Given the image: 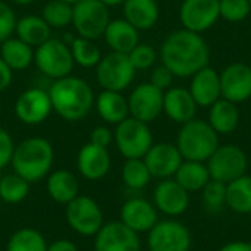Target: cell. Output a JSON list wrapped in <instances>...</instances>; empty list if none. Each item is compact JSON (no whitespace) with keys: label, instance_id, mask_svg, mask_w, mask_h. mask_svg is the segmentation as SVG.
<instances>
[{"label":"cell","instance_id":"cell-9","mask_svg":"<svg viewBox=\"0 0 251 251\" xmlns=\"http://www.w3.org/2000/svg\"><path fill=\"white\" fill-rule=\"evenodd\" d=\"M206 165L212 179L229 184L234 179L246 175L249 159L241 147L235 144H225L215 150Z\"/></svg>","mask_w":251,"mask_h":251},{"label":"cell","instance_id":"cell-10","mask_svg":"<svg viewBox=\"0 0 251 251\" xmlns=\"http://www.w3.org/2000/svg\"><path fill=\"white\" fill-rule=\"evenodd\" d=\"M65 218L71 229L82 237H94L104 225L99 203L88 196H78L68 203Z\"/></svg>","mask_w":251,"mask_h":251},{"label":"cell","instance_id":"cell-4","mask_svg":"<svg viewBox=\"0 0 251 251\" xmlns=\"http://www.w3.org/2000/svg\"><path fill=\"white\" fill-rule=\"evenodd\" d=\"M175 146L184 160L206 163L219 147V134L209 122L194 118L187 124H182Z\"/></svg>","mask_w":251,"mask_h":251},{"label":"cell","instance_id":"cell-39","mask_svg":"<svg viewBox=\"0 0 251 251\" xmlns=\"http://www.w3.org/2000/svg\"><path fill=\"white\" fill-rule=\"evenodd\" d=\"M221 18L228 22H241L251 13L249 0H219Z\"/></svg>","mask_w":251,"mask_h":251},{"label":"cell","instance_id":"cell-22","mask_svg":"<svg viewBox=\"0 0 251 251\" xmlns=\"http://www.w3.org/2000/svg\"><path fill=\"white\" fill-rule=\"evenodd\" d=\"M188 90L199 107H210L222 97L219 74L212 66H204L191 76Z\"/></svg>","mask_w":251,"mask_h":251},{"label":"cell","instance_id":"cell-21","mask_svg":"<svg viewBox=\"0 0 251 251\" xmlns=\"http://www.w3.org/2000/svg\"><path fill=\"white\" fill-rule=\"evenodd\" d=\"M197 107L199 106L188 88L171 87L163 93V112L171 121L176 124L182 125L194 119Z\"/></svg>","mask_w":251,"mask_h":251},{"label":"cell","instance_id":"cell-47","mask_svg":"<svg viewBox=\"0 0 251 251\" xmlns=\"http://www.w3.org/2000/svg\"><path fill=\"white\" fill-rule=\"evenodd\" d=\"M101 3H104L106 6H119V4H124L125 0H100Z\"/></svg>","mask_w":251,"mask_h":251},{"label":"cell","instance_id":"cell-5","mask_svg":"<svg viewBox=\"0 0 251 251\" xmlns=\"http://www.w3.org/2000/svg\"><path fill=\"white\" fill-rule=\"evenodd\" d=\"M34 63L44 76L53 81L71 75L75 65L69 44L54 37L34 50Z\"/></svg>","mask_w":251,"mask_h":251},{"label":"cell","instance_id":"cell-24","mask_svg":"<svg viewBox=\"0 0 251 251\" xmlns=\"http://www.w3.org/2000/svg\"><path fill=\"white\" fill-rule=\"evenodd\" d=\"M94 107L99 116L106 124L118 125L129 116L128 97H125L119 91L103 90L97 94L94 100Z\"/></svg>","mask_w":251,"mask_h":251},{"label":"cell","instance_id":"cell-8","mask_svg":"<svg viewBox=\"0 0 251 251\" xmlns=\"http://www.w3.org/2000/svg\"><path fill=\"white\" fill-rule=\"evenodd\" d=\"M72 7V25L78 37L88 40L103 37L106 26L110 22L109 6L100 0H79Z\"/></svg>","mask_w":251,"mask_h":251},{"label":"cell","instance_id":"cell-25","mask_svg":"<svg viewBox=\"0 0 251 251\" xmlns=\"http://www.w3.org/2000/svg\"><path fill=\"white\" fill-rule=\"evenodd\" d=\"M122 9L124 19L138 31L153 28L160 16V9L156 0H125Z\"/></svg>","mask_w":251,"mask_h":251},{"label":"cell","instance_id":"cell-11","mask_svg":"<svg viewBox=\"0 0 251 251\" xmlns=\"http://www.w3.org/2000/svg\"><path fill=\"white\" fill-rule=\"evenodd\" d=\"M149 251H190L191 232L178 221H159L149 232Z\"/></svg>","mask_w":251,"mask_h":251},{"label":"cell","instance_id":"cell-12","mask_svg":"<svg viewBox=\"0 0 251 251\" xmlns=\"http://www.w3.org/2000/svg\"><path fill=\"white\" fill-rule=\"evenodd\" d=\"M53 112L49 91L43 88H28L15 101V115L25 125H40Z\"/></svg>","mask_w":251,"mask_h":251},{"label":"cell","instance_id":"cell-50","mask_svg":"<svg viewBox=\"0 0 251 251\" xmlns=\"http://www.w3.org/2000/svg\"><path fill=\"white\" fill-rule=\"evenodd\" d=\"M0 115H1V104H0Z\"/></svg>","mask_w":251,"mask_h":251},{"label":"cell","instance_id":"cell-37","mask_svg":"<svg viewBox=\"0 0 251 251\" xmlns=\"http://www.w3.org/2000/svg\"><path fill=\"white\" fill-rule=\"evenodd\" d=\"M201 196L207 209L213 212L221 210L224 206H226V184L210 179L201 190Z\"/></svg>","mask_w":251,"mask_h":251},{"label":"cell","instance_id":"cell-38","mask_svg":"<svg viewBox=\"0 0 251 251\" xmlns=\"http://www.w3.org/2000/svg\"><path fill=\"white\" fill-rule=\"evenodd\" d=\"M128 57L135 68V71H147L154 66L157 60V51L153 46L146 43H138L129 53Z\"/></svg>","mask_w":251,"mask_h":251},{"label":"cell","instance_id":"cell-29","mask_svg":"<svg viewBox=\"0 0 251 251\" xmlns=\"http://www.w3.org/2000/svg\"><path fill=\"white\" fill-rule=\"evenodd\" d=\"M0 57L12 71H24L34 63V47L18 37H9L0 43Z\"/></svg>","mask_w":251,"mask_h":251},{"label":"cell","instance_id":"cell-48","mask_svg":"<svg viewBox=\"0 0 251 251\" xmlns=\"http://www.w3.org/2000/svg\"><path fill=\"white\" fill-rule=\"evenodd\" d=\"M10 1L15 3V4H19V6H28V4L34 3L35 0H10Z\"/></svg>","mask_w":251,"mask_h":251},{"label":"cell","instance_id":"cell-34","mask_svg":"<svg viewBox=\"0 0 251 251\" xmlns=\"http://www.w3.org/2000/svg\"><path fill=\"white\" fill-rule=\"evenodd\" d=\"M151 174L144 159H126L122 166V181L129 190H143L149 185Z\"/></svg>","mask_w":251,"mask_h":251},{"label":"cell","instance_id":"cell-1","mask_svg":"<svg viewBox=\"0 0 251 251\" xmlns=\"http://www.w3.org/2000/svg\"><path fill=\"white\" fill-rule=\"evenodd\" d=\"M162 63L178 78H191L209 65L210 50L206 40L185 28L171 32L159 51Z\"/></svg>","mask_w":251,"mask_h":251},{"label":"cell","instance_id":"cell-15","mask_svg":"<svg viewBox=\"0 0 251 251\" xmlns=\"http://www.w3.org/2000/svg\"><path fill=\"white\" fill-rule=\"evenodd\" d=\"M221 94L232 103H244L251 99V66L235 62L219 74Z\"/></svg>","mask_w":251,"mask_h":251},{"label":"cell","instance_id":"cell-7","mask_svg":"<svg viewBox=\"0 0 251 251\" xmlns=\"http://www.w3.org/2000/svg\"><path fill=\"white\" fill-rule=\"evenodd\" d=\"M135 72L128 54L109 51L96 66V79L103 90L122 93L132 84Z\"/></svg>","mask_w":251,"mask_h":251},{"label":"cell","instance_id":"cell-18","mask_svg":"<svg viewBox=\"0 0 251 251\" xmlns=\"http://www.w3.org/2000/svg\"><path fill=\"white\" fill-rule=\"evenodd\" d=\"M154 207L168 216H179L190 206V193L184 190L175 179L168 178L157 184L153 193Z\"/></svg>","mask_w":251,"mask_h":251},{"label":"cell","instance_id":"cell-17","mask_svg":"<svg viewBox=\"0 0 251 251\" xmlns=\"http://www.w3.org/2000/svg\"><path fill=\"white\" fill-rule=\"evenodd\" d=\"M143 159L151 176L162 179L172 178L184 160L178 147L171 143L153 144Z\"/></svg>","mask_w":251,"mask_h":251},{"label":"cell","instance_id":"cell-16","mask_svg":"<svg viewBox=\"0 0 251 251\" xmlns=\"http://www.w3.org/2000/svg\"><path fill=\"white\" fill-rule=\"evenodd\" d=\"M94 237V251H141L138 234L121 221L104 224Z\"/></svg>","mask_w":251,"mask_h":251},{"label":"cell","instance_id":"cell-44","mask_svg":"<svg viewBox=\"0 0 251 251\" xmlns=\"http://www.w3.org/2000/svg\"><path fill=\"white\" fill-rule=\"evenodd\" d=\"M12 79H13V71L0 57V93H3L10 87Z\"/></svg>","mask_w":251,"mask_h":251},{"label":"cell","instance_id":"cell-28","mask_svg":"<svg viewBox=\"0 0 251 251\" xmlns=\"http://www.w3.org/2000/svg\"><path fill=\"white\" fill-rule=\"evenodd\" d=\"M15 34L19 40L37 49L51 37V28L41 18V15H25L16 21Z\"/></svg>","mask_w":251,"mask_h":251},{"label":"cell","instance_id":"cell-31","mask_svg":"<svg viewBox=\"0 0 251 251\" xmlns=\"http://www.w3.org/2000/svg\"><path fill=\"white\" fill-rule=\"evenodd\" d=\"M226 206L231 210L247 215L251 213V176L243 175L226 184Z\"/></svg>","mask_w":251,"mask_h":251},{"label":"cell","instance_id":"cell-40","mask_svg":"<svg viewBox=\"0 0 251 251\" xmlns=\"http://www.w3.org/2000/svg\"><path fill=\"white\" fill-rule=\"evenodd\" d=\"M16 15L12 6L3 0H0V43L12 37L15 34V25H16Z\"/></svg>","mask_w":251,"mask_h":251},{"label":"cell","instance_id":"cell-32","mask_svg":"<svg viewBox=\"0 0 251 251\" xmlns=\"http://www.w3.org/2000/svg\"><path fill=\"white\" fill-rule=\"evenodd\" d=\"M68 44H69L74 62L79 65L81 68H96L103 56L99 46L94 43V40L74 37L71 38V43Z\"/></svg>","mask_w":251,"mask_h":251},{"label":"cell","instance_id":"cell-30","mask_svg":"<svg viewBox=\"0 0 251 251\" xmlns=\"http://www.w3.org/2000/svg\"><path fill=\"white\" fill-rule=\"evenodd\" d=\"M174 179L188 193H194L201 191L212 178L204 162L182 160L181 166L174 175Z\"/></svg>","mask_w":251,"mask_h":251},{"label":"cell","instance_id":"cell-49","mask_svg":"<svg viewBox=\"0 0 251 251\" xmlns=\"http://www.w3.org/2000/svg\"><path fill=\"white\" fill-rule=\"evenodd\" d=\"M60 1H65V3H69V4H72V6H74V4H75V3H78L79 0H60Z\"/></svg>","mask_w":251,"mask_h":251},{"label":"cell","instance_id":"cell-52","mask_svg":"<svg viewBox=\"0 0 251 251\" xmlns=\"http://www.w3.org/2000/svg\"><path fill=\"white\" fill-rule=\"evenodd\" d=\"M250 100H251V99H250Z\"/></svg>","mask_w":251,"mask_h":251},{"label":"cell","instance_id":"cell-23","mask_svg":"<svg viewBox=\"0 0 251 251\" xmlns=\"http://www.w3.org/2000/svg\"><path fill=\"white\" fill-rule=\"evenodd\" d=\"M138 32L140 31L135 26H132L126 19L119 18V19H110L103 37L110 51L128 54L140 43Z\"/></svg>","mask_w":251,"mask_h":251},{"label":"cell","instance_id":"cell-6","mask_svg":"<svg viewBox=\"0 0 251 251\" xmlns=\"http://www.w3.org/2000/svg\"><path fill=\"white\" fill-rule=\"evenodd\" d=\"M113 141L125 159H143L154 144L149 124L132 116H128L116 125Z\"/></svg>","mask_w":251,"mask_h":251},{"label":"cell","instance_id":"cell-41","mask_svg":"<svg viewBox=\"0 0 251 251\" xmlns=\"http://www.w3.org/2000/svg\"><path fill=\"white\" fill-rule=\"evenodd\" d=\"M175 75L162 63L159 66H154L151 69V74H150V84H153L154 87H157L159 90L162 91H166L168 88H171L172 85V81H174Z\"/></svg>","mask_w":251,"mask_h":251},{"label":"cell","instance_id":"cell-13","mask_svg":"<svg viewBox=\"0 0 251 251\" xmlns=\"http://www.w3.org/2000/svg\"><path fill=\"white\" fill-rule=\"evenodd\" d=\"M219 18V0H184L179 9L182 26L197 34L210 29Z\"/></svg>","mask_w":251,"mask_h":251},{"label":"cell","instance_id":"cell-3","mask_svg":"<svg viewBox=\"0 0 251 251\" xmlns=\"http://www.w3.org/2000/svg\"><path fill=\"white\" fill-rule=\"evenodd\" d=\"M53 160L54 150L51 143L43 137H29L15 146L10 165L15 174L32 184L50 174Z\"/></svg>","mask_w":251,"mask_h":251},{"label":"cell","instance_id":"cell-19","mask_svg":"<svg viewBox=\"0 0 251 251\" xmlns=\"http://www.w3.org/2000/svg\"><path fill=\"white\" fill-rule=\"evenodd\" d=\"M121 222L137 234L149 232L159 222L157 209L146 199H129L121 207Z\"/></svg>","mask_w":251,"mask_h":251},{"label":"cell","instance_id":"cell-2","mask_svg":"<svg viewBox=\"0 0 251 251\" xmlns=\"http://www.w3.org/2000/svg\"><path fill=\"white\" fill-rule=\"evenodd\" d=\"M53 112L63 121L78 122L88 116L94 107V91L91 85L74 75L54 79L49 88Z\"/></svg>","mask_w":251,"mask_h":251},{"label":"cell","instance_id":"cell-42","mask_svg":"<svg viewBox=\"0 0 251 251\" xmlns=\"http://www.w3.org/2000/svg\"><path fill=\"white\" fill-rule=\"evenodd\" d=\"M13 150H15V143L12 135L4 128L0 126V169L10 165Z\"/></svg>","mask_w":251,"mask_h":251},{"label":"cell","instance_id":"cell-36","mask_svg":"<svg viewBox=\"0 0 251 251\" xmlns=\"http://www.w3.org/2000/svg\"><path fill=\"white\" fill-rule=\"evenodd\" d=\"M29 182L18 174L4 175L0 179V199L9 204H18L28 197Z\"/></svg>","mask_w":251,"mask_h":251},{"label":"cell","instance_id":"cell-20","mask_svg":"<svg viewBox=\"0 0 251 251\" xmlns=\"http://www.w3.org/2000/svg\"><path fill=\"white\" fill-rule=\"evenodd\" d=\"M110 154L106 147L93 143L84 144L76 154V169L79 175L88 181H99L104 178L110 169Z\"/></svg>","mask_w":251,"mask_h":251},{"label":"cell","instance_id":"cell-45","mask_svg":"<svg viewBox=\"0 0 251 251\" xmlns=\"http://www.w3.org/2000/svg\"><path fill=\"white\" fill-rule=\"evenodd\" d=\"M47 251H79L78 247L69 240H57L47 246Z\"/></svg>","mask_w":251,"mask_h":251},{"label":"cell","instance_id":"cell-43","mask_svg":"<svg viewBox=\"0 0 251 251\" xmlns=\"http://www.w3.org/2000/svg\"><path fill=\"white\" fill-rule=\"evenodd\" d=\"M113 141V132L110 131V128L104 126V125H99L96 126L91 132H90V143L100 146V147H109Z\"/></svg>","mask_w":251,"mask_h":251},{"label":"cell","instance_id":"cell-14","mask_svg":"<svg viewBox=\"0 0 251 251\" xmlns=\"http://www.w3.org/2000/svg\"><path fill=\"white\" fill-rule=\"evenodd\" d=\"M163 93L150 82L138 84L128 97L129 116L146 124L153 122L163 112Z\"/></svg>","mask_w":251,"mask_h":251},{"label":"cell","instance_id":"cell-33","mask_svg":"<svg viewBox=\"0 0 251 251\" xmlns=\"http://www.w3.org/2000/svg\"><path fill=\"white\" fill-rule=\"evenodd\" d=\"M47 241L34 228H21L13 232L6 244V251H47Z\"/></svg>","mask_w":251,"mask_h":251},{"label":"cell","instance_id":"cell-46","mask_svg":"<svg viewBox=\"0 0 251 251\" xmlns=\"http://www.w3.org/2000/svg\"><path fill=\"white\" fill-rule=\"evenodd\" d=\"M219 251H251V241H232L225 244Z\"/></svg>","mask_w":251,"mask_h":251},{"label":"cell","instance_id":"cell-27","mask_svg":"<svg viewBox=\"0 0 251 251\" xmlns=\"http://www.w3.org/2000/svg\"><path fill=\"white\" fill-rule=\"evenodd\" d=\"M47 193L50 199L59 204H68L79 196V184L76 176L66 169H57L47 176Z\"/></svg>","mask_w":251,"mask_h":251},{"label":"cell","instance_id":"cell-26","mask_svg":"<svg viewBox=\"0 0 251 251\" xmlns=\"http://www.w3.org/2000/svg\"><path fill=\"white\" fill-rule=\"evenodd\" d=\"M240 119L241 115H240L238 104L226 99L221 97L209 107L207 122L219 135H226L234 132L240 125Z\"/></svg>","mask_w":251,"mask_h":251},{"label":"cell","instance_id":"cell-35","mask_svg":"<svg viewBox=\"0 0 251 251\" xmlns=\"http://www.w3.org/2000/svg\"><path fill=\"white\" fill-rule=\"evenodd\" d=\"M72 4L60 0H50L43 6L41 18L51 29H62L72 25Z\"/></svg>","mask_w":251,"mask_h":251},{"label":"cell","instance_id":"cell-51","mask_svg":"<svg viewBox=\"0 0 251 251\" xmlns=\"http://www.w3.org/2000/svg\"><path fill=\"white\" fill-rule=\"evenodd\" d=\"M249 1H250V4H251V0H249Z\"/></svg>","mask_w":251,"mask_h":251}]
</instances>
